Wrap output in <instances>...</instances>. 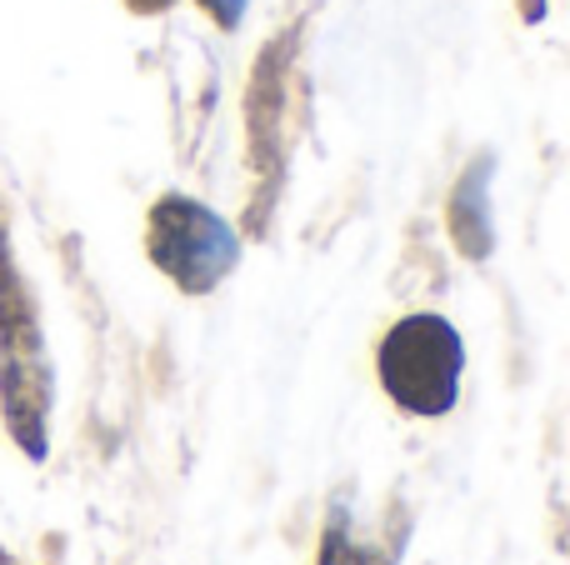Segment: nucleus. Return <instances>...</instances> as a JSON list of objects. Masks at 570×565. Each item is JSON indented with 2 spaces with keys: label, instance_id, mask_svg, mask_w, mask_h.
Returning <instances> with one entry per match:
<instances>
[{
  "label": "nucleus",
  "instance_id": "1",
  "mask_svg": "<svg viewBox=\"0 0 570 565\" xmlns=\"http://www.w3.org/2000/svg\"><path fill=\"white\" fill-rule=\"evenodd\" d=\"M381 386L411 416H445L461 390V330L441 316H405L381 340Z\"/></svg>",
  "mask_w": 570,
  "mask_h": 565
},
{
  "label": "nucleus",
  "instance_id": "2",
  "mask_svg": "<svg viewBox=\"0 0 570 565\" xmlns=\"http://www.w3.org/2000/svg\"><path fill=\"white\" fill-rule=\"evenodd\" d=\"M150 260L176 280L180 290L200 296V290L220 286L240 256V240L216 210H206L190 196H166L150 210Z\"/></svg>",
  "mask_w": 570,
  "mask_h": 565
},
{
  "label": "nucleus",
  "instance_id": "3",
  "mask_svg": "<svg viewBox=\"0 0 570 565\" xmlns=\"http://www.w3.org/2000/svg\"><path fill=\"white\" fill-rule=\"evenodd\" d=\"M485 176H491V160H475L471 170L461 176L451 196V236L455 246L465 250L471 260H481L491 250V216H485Z\"/></svg>",
  "mask_w": 570,
  "mask_h": 565
},
{
  "label": "nucleus",
  "instance_id": "4",
  "mask_svg": "<svg viewBox=\"0 0 570 565\" xmlns=\"http://www.w3.org/2000/svg\"><path fill=\"white\" fill-rule=\"evenodd\" d=\"M200 6H206V16L216 20V26L236 30V26H240V10H246V0H200Z\"/></svg>",
  "mask_w": 570,
  "mask_h": 565
},
{
  "label": "nucleus",
  "instance_id": "5",
  "mask_svg": "<svg viewBox=\"0 0 570 565\" xmlns=\"http://www.w3.org/2000/svg\"><path fill=\"white\" fill-rule=\"evenodd\" d=\"M130 10H140V16H156V10H166L170 0H126Z\"/></svg>",
  "mask_w": 570,
  "mask_h": 565
}]
</instances>
